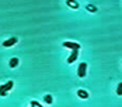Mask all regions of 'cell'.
<instances>
[{
	"instance_id": "cell-11",
	"label": "cell",
	"mask_w": 122,
	"mask_h": 107,
	"mask_svg": "<svg viewBox=\"0 0 122 107\" xmlns=\"http://www.w3.org/2000/svg\"><path fill=\"white\" fill-rule=\"evenodd\" d=\"M117 93H118L119 96L122 95V83H119V85L117 86Z\"/></svg>"
},
{
	"instance_id": "cell-10",
	"label": "cell",
	"mask_w": 122,
	"mask_h": 107,
	"mask_svg": "<svg viewBox=\"0 0 122 107\" xmlns=\"http://www.w3.org/2000/svg\"><path fill=\"white\" fill-rule=\"evenodd\" d=\"M31 106L32 107H42V104H39L37 100H31Z\"/></svg>"
},
{
	"instance_id": "cell-8",
	"label": "cell",
	"mask_w": 122,
	"mask_h": 107,
	"mask_svg": "<svg viewBox=\"0 0 122 107\" xmlns=\"http://www.w3.org/2000/svg\"><path fill=\"white\" fill-rule=\"evenodd\" d=\"M44 100H45L48 104H52V102H53V99H52V96L51 95H46L45 97H44Z\"/></svg>"
},
{
	"instance_id": "cell-3",
	"label": "cell",
	"mask_w": 122,
	"mask_h": 107,
	"mask_svg": "<svg viewBox=\"0 0 122 107\" xmlns=\"http://www.w3.org/2000/svg\"><path fill=\"white\" fill-rule=\"evenodd\" d=\"M63 47L72 49V50H73V49H77V50H79V49H80V45L76 43V42H67V40H66V42H63Z\"/></svg>"
},
{
	"instance_id": "cell-7",
	"label": "cell",
	"mask_w": 122,
	"mask_h": 107,
	"mask_svg": "<svg viewBox=\"0 0 122 107\" xmlns=\"http://www.w3.org/2000/svg\"><path fill=\"white\" fill-rule=\"evenodd\" d=\"M13 86H14V82L13 81H9L7 83H4V89H6V92H10L13 89Z\"/></svg>"
},
{
	"instance_id": "cell-2",
	"label": "cell",
	"mask_w": 122,
	"mask_h": 107,
	"mask_svg": "<svg viewBox=\"0 0 122 107\" xmlns=\"http://www.w3.org/2000/svg\"><path fill=\"white\" fill-rule=\"evenodd\" d=\"M17 42H18L17 38H10V39H7V40L3 42V46H4V47H11V46H14Z\"/></svg>"
},
{
	"instance_id": "cell-4",
	"label": "cell",
	"mask_w": 122,
	"mask_h": 107,
	"mask_svg": "<svg viewBox=\"0 0 122 107\" xmlns=\"http://www.w3.org/2000/svg\"><path fill=\"white\" fill-rule=\"evenodd\" d=\"M77 57H79V50H77V49H73V50H72V54H70V57L67 59V63H69V64L74 63Z\"/></svg>"
},
{
	"instance_id": "cell-12",
	"label": "cell",
	"mask_w": 122,
	"mask_h": 107,
	"mask_svg": "<svg viewBox=\"0 0 122 107\" xmlns=\"http://www.w3.org/2000/svg\"><path fill=\"white\" fill-rule=\"evenodd\" d=\"M31 107H32V106H31Z\"/></svg>"
},
{
	"instance_id": "cell-9",
	"label": "cell",
	"mask_w": 122,
	"mask_h": 107,
	"mask_svg": "<svg viewBox=\"0 0 122 107\" xmlns=\"http://www.w3.org/2000/svg\"><path fill=\"white\" fill-rule=\"evenodd\" d=\"M7 93H9V92H6V89H4V85H0V96H3V97H4Z\"/></svg>"
},
{
	"instance_id": "cell-6",
	"label": "cell",
	"mask_w": 122,
	"mask_h": 107,
	"mask_svg": "<svg viewBox=\"0 0 122 107\" xmlns=\"http://www.w3.org/2000/svg\"><path fill=\"white\" fill-rule=\"evenodd\" d=\"M77 96H79L80 99H88V93H87L86 90H83V89H79V90H77Z\"/></svg>"
},
{
	"instance_id": "cell-5",
	"label": "cell",
	"mask_w": 122,
	"mask_h": 107,
	"mask_svg": "<svg viewBox=\"0 0 122 107\" xmlns=\"http://www.w3.org/2000/svg\"><path fill=\"white\" fill-rule=\"evenodd\" d=\"M18 63H20V60L17 59V57H13V59L10 60V63H9V67H10V68H15V67L18 65Z\"/></svg>"
},
{
	"instance_id": "cell-1",
	"label": "cell",
	"mask_w": 122,
	"mask_h": 107,
	"mask_svg": "<svg viewBox=\"0 0 122 107\" xmlns=\"http://www.w3.org/2000/svg\"><path fill=\"white\" fill-rule=\"evenodd\" d=\"M86 74H87V63H81V64L79 65L77 75H79V78H84Z\"/></svg>"
}]
</instances>
